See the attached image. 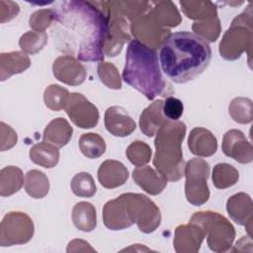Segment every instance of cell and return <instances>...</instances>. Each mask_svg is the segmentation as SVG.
Here are the masks:
<instances>
[{
    "instance_id": "1",
    "label": "cell",
    "mask_w": 253,
    "mask_h": 253,
    "mask_svg": "<svg viewBox=\"0 0 253 253\" xmlns=\"http://www.w3.org/2000/svg\"><path fill=\"white\" fill-rule=\"evenodd\" d=\"M53 4L50 36L57 50L79 61H104L109 24L99 2L63 0Z\"/></svg>"
},
{
    "instance_id": "2",
    "label": "cell",
    "mask_w": 253,
    "mask_h": 253,
    "mask_svg": "<svg viewBox=\"0 0 253 253\" xmlns=\"http://www.w3.org/2000/svg\"><path fill=\"white\" fill-rule=\"evenodd\" d=\"M159 64L166 77L184 84L199 77L209 66L211 49L208 42L188 31L171 34L159 48Z\"/></svg>"
},
{
    "instance_id": "3",
    "label": "cell",
    "mask_w": 253,
    "mask_h": 253,
    "mask_svg": "<svg viewBox=\"0 0 253 253\" xmlns=\"http://www.w3.org/2000/svg\"><path fill=\"white\" fill-rule=\"evenodd\" d=\"M103 222L110 230H123L136 223L143 233L154 232L161 223L159 208L147 196L125 193L103 207Z\"/></svg>"
},
{
    "instance_id": "4",
    "label": "cell",
    "mask_w": 253,
    "mask_h": 253,
    "mask_svg": "<svg viewBox=\"0 0 253 253\" xmlns=\"http://www.w3.org/2000/svg\"><path fill=\"white\" fill-rule=\"evenodd\" d=\"M161 71L155 49L136 40L129 41L122 73V78L126 84L140 92L147 100H154L157 96H164L167 89Z\"/></svg>"
},
{
    "instance_id": "5",
    "label": "cell",
    "mask_w": 253,
    "mask_h": 253,
    "mask_svg": "<svg viewBox=\"0 0 253 253\" xmlns=\"http://www.w3.org/2000/svg\"><path fill=\"white\" fill-rule=\"evenodd\" d=\"M186 130L185 123L166 120L155 133L153 166L167 181L177 182L184 176L182 143Z\"/></svg>"
},
{
    "instance_id": "6",
    "label": "cell",
    "mask_w": 253,
    "mask_h": 253,
    "mask_svg": "<svg viewBox=\"0 0 253 253\" xmlns=\"http://www.w3.org/2000/svg\"><path fill=\"white\" fill-rule=\"evenodd\" d=\"M252 49V8L251 3L237 15L231 22L230 27L223 34L219 42L218 51L225 60H236L243 52L251 57Z\"/></svg>"
},
{
    "instance_id": "7",
    "label": "cell",
    "mask_w": 253,
    "mask_h": 253,
    "mask_svg": "<svg viewBox=\"0 0 253 253\" xmlns=\"http://www.w3.org/2000/svg\"><path fill=\"white\" fill-rule=\"evenodd\" d=\"M190 221L203 228L208 245L213 252H226L232 246L235 238V229L222 214L212 211H202L195 212Z\"/></svg>"
},
{
    "instance_id": "8",
    "label": "cell",
    "mask_w": 253,
    "mask_h": 253,
    "mask_svg": "<svg viewBox=\"0 0 253 253\" xmlns=\"http://www.w3.org/2000/svg\"><path fill=\"white\" fill-rule=\"evenodd\" d=\"M184 175L187 202L195 207L206 204L210 199V164L203 158H192L185 163Z\"/></svg>"
},
{
    "instance_id": "9",
    "label": "cell",
    "mask_w": 253,
    "mask_h": 253,
    "mask_svg": "<svg viewBox=\"0 0 253 253\" xmlns=\"http://www.w3.org/2000/svg\"><path fill=\"white\" fill-rule=\"evenodd\" d=\"M99 3L108 18L109 24V33L104 52L106 55L114 57L122 51L124 44L130 40L129 29L131 22L117 9L113 1H102Z\"/></svg>"
},
{
    "instance_id": "10",
    "label": "cell",
    "mask_w": 253,
    "mask_h": 253,
    "mask_svg": "<svg viewBox=\"0 0 253 253\" xmlns=\"http://www.w3.org/2000/svg\"><path fill=\"white\" fill-rule=\"evenodd\" d=\"M33 219L25 212L10 211L0 224V245L2 247L28 243L34 236Z\"/></svg>"
},
{
    "instance_id": "11",
    "label": "cell",
    "mask_w": 253,
    "mask_h": 253,
    "mask_svg": "<svg viewBox=\"0 0 253 253\" xmlns=\"http://www.w3.org/2000/svg\"><path fill=\"white\" fill-rule=\"evenodd\" d=\"M129 31L134 40L155 50L158 47L160 48L165 40L171 35L170 29L163 28L155 20L150 10L135 19L131 23Z\"/></svg>"
},
{
    "instance_id": "12",
    "label": "cell",
    "mask_w": 253,
    "mask_h": 253,
    "mask_svg": "<svg viewBox=\"0 0 253 253\" xmlns=\"http://www.w3.org/2000/svg\"><path fill=\"white\" fill-rule=\"evenodd\" d=\"M64 110L71 122L80 128H92L98 125L100 116L97 107L81 93H71Z\"/></svg>"
},
{
    "instance_id": "13",
    "label": "cell",
    "mask_w": 253,
    "mask_h": 253,
    "mask_svg": "<svg viewBox=\"0 0 253 253\" xmlns=\"http://www.w3.org/2000/svg\"><path fill=\"white\" fill-rule=\"evenodd\" d=\"M221 149L224 155L238 163L248 164L253 160L252 144L239 129H229L223 134Z\"/></svg>"
},
{
    "instance_id": "14",
    "label": "cell",
    "mask_w": 253,
    "mask_h": 253,
    "mask_svg": "<svg viewBox=\"0 0 253 253\" xmlns=\"http://www.w3.org/2000/svg\"><path fill=\"white\" fill-rule=\"evenodd\" d=\"M53 76L69 86L81 85L87 76L85 67L71 55H60L52 63Z\"/></svg>"
},
{
    "instance_id": "15",
    "label": "cell",
    "mask_w": 253,
    "mask_h": 253,
    "mask_svg": "<svg viewBox=\"0 0 253 253\" xmlns=\"http://www.w3.org/2000/svg\"><path fill=\"white\" fill-rule=\"evenodd\" d=\"M226 211L229 217L238 225L244 226L248 236H252L253 203L251 197L243 192L232 195L226 201Z\"/></svg>"
},
{
    "instance_id": "16",
    "label": "cell",
    "mask_w": 253,
    "mask_h": 253,
    "mask_svg": "<svg viewBox=\"0 0 253 253\" xmlns=\"http://www.w3.org/2000/svg\"><path fill=\"white\" fill-rule=\"evenodd\" d=\"M206 237L205 231L197 223L178 225L175 229L173 246L177 253H197Z\"/></svg>"
},
{
    "instance_id": "17",
    "label": "cell",
    "mask_w": 253,
    "mask_h": 253,
    "mask_svg": "<svg viewBox=\"0 0 253 253\" xmlns=\"http://www.w3.org/2000/svg\"><path fill=\"white\" fill-rule=\"evenodd\" d=\"M104 122L106 129L118 137L128 136L136 128L134 120L119 106H111L106 110Z\"/></svg>"
},
{
    "instance_id": "18",
    "label": "cell",
    "mask_w": 253,
    "mask_h": 253,
    "mask_svg": "<svg viewBox=\"0 0 253 253\" xmlns=\"http://www.w3.org/2000/svg\"><path fill=\"white\" fill-rule=\"evenodd\" d=\"M188 147L198 157H210L217 150V139L208 128L194 127L188 137Z\"/></svg>"
},
{
    "instance_id": "19",
    "label": "cell",
    "mask_w": 253,
    "mask_h": 253,
    "mask_svg": "<svg viewBox=\"0 0 253 253\" xmlns=\"http://www.w3.org/2000/svg\"><path fill=\"white\" fill-rule=\"evenodd\" d=\"M98 181L106 189H115L123 186L128 179L127 168L120 161L107 159L98 169Z\"/></svg>"
},
{
    "instance_id": "20",
    "label": "cell",
    "mask_w": 253,
    "mask_h": 253,
    "mask_svg": "<svg viewBox=\"0 0 253 253\" xmlns=\"http://www.w3.org/2000/svg\"><path fill=\"white\" fill-rule=\"evenodd\" d=\"M132 179L145 193L156 196L163 192L167 186V179L150 166L144 165L132 171Z\"/></svg>"
},
{
    "instance_id": "21",
    "label": "cell",
    "mask_w": 253,
    "mask_h": 253,
    "mask_svg": "<svg viewBox=\"0 0 253 253\" xmlns=\"http://www.w3.org/2000/svg\"><path fill=\"white\" fill-rule=\"evenodd\" d=\"M31 66V59L24 51L0 53V80L5 81L14 74H19Z\"/></svg>"
},
{
    "instance_id": "22",
    "label": "cell",
    "mask_w": 253,
    "mask_h": 253,
    "mask_svg": "<svg viewBox=\"0 0 253 253\" xmlns=\"http://www.w3.org/2000/svg\"><path fill=\"white\" fill-rule=\"evenodd\" d=\"M73 128L63 118L50 121L43 129L42 140L60 148L65 146L71 139Z\"/></svg>"
},
{
    "instance_id": "23",
    "label": "cell",
    "mask_w": 253,
    "mask_h": 253,
    "mask_svg": "<svg viewBox=\"0 0 253 253\" xmlns=\"http://www.w3.org/2000/svg\"><path fill=\"white\" fill-rule=\"evenodd\" d=\"M163 101L155 100L146 107L139 116V127L141 132L147 137L155 135L160 126L167 120L162 112Z\"/></svg>"
},
{
    "instance_id": "24",
    "label": "cell",
    "mask_w": 253,
    "mask_h": 253,
    "mask_svg": "<svg viewBox=\"0 0 253 253\" xmlns=\"http://www.w3.org/2000/svg\"><path fill=\"white\" fill-rule=\"evenodd\" d=\"M149 10L163 28H175L182 22V17L176 5L171 1H150Z\"/></svg>"
},
{
    "instance_id": "25",
    "label": "cell",
    "mask_w": 253,
    "mask_h": 253,
    "mask_svg": "<svg viewBox=\"0 0 253 253\" xmlns=\"http://www.w3.org/2000/svg\"><path fill=\"white\" fill-rule=\"evenodd\" d=\"M72 221L74 226L84 232H91L97 226V212L95 207L89 202H79L72 209Z\"/></svg>"
},
{
    "instance_id": "26",
    "label": "cell",
    "mask_w": 253,
    "mask_h": 253,
    "mask_svg": "<svg viewBox=\"0 0 253 253\" xmlns=\"http://www.w3.org/2000/svg\"><path fill=\"white\" fill-rule=\"evenodd\" d=\"M29 156L33 163L49 169L57 165L59 161V150L53 144L42 140L31 147Z\"/></svg>"
},
{
    "instance_id": "27",
    "label": "cell",
    "mask_w": 253,
    "mask_h": 253,
    "mask_svg": "<svg viewBox=\"0 0 253 253\" xmlns=\"http://www.w3.org/2000/svg\"><path fill=\"white\" fill-rule=\"evenodd\" d=\"M179 3L185 16L195 22L217 17L216 6L211 1H180Z\"/></svg>"
},
{
    "instance_id": "28",
    "label": "cell",
    "mask_w": 253,
    "mask_h": 253,
    "mask_svg": "<svg viewBox=\"0 0 253 253\" xmlns=\"http://www.w3.org/2000/svg\"><path fill=\"white\" fill-rule=\"evenodd\" d=\"M24 183V174L19 167L6 166L0 170L1 197H9L19 192Z\"/></svg>"
},
{
    "instance_id": "29",
    "label": "cell",
    "mask_w": 253,
    "mask_h": 253,
    "mask_svg": "<svg viewBox=\"0 0 253 253\" xmlns=\"http://www.w3.org/2000/svg\"><path fill=\"white\" fill-rule=\"evenodd\" d=\"M25 191L33 199H42L49 191V180L47 176L37 169L30 170L25 176Z\"/></svg>"
},
{
    "instance_id": "30",
    "label": "cell",
    "mask_w": 253,
    "mask_h": 253,
    "mask_svg": "<svg viewBox=\"0 0 253 253\" xmlns=\"http://www.w3.org/2000/svg\"><path fill=\"white\" fill-rule=\"evenodd\" d=\"M82 154L89 159H97L106 152V142L104 138L95 132L83 133L78 141Z\"/></svg>"
},
{
    "instance_id": "31",
    "label": "cell",
    "mask_w": 253,
    "mask_h": 253,
    "mask_svg": "<svg viewBox=\"0 0 253 253\" xmlns=\"http://www.w3.org/2000/svg\"><path fill=\"white\" fill-rule=\"evenodd\" d=\"M212 183L216 189L223 190L235 185L239 180V172L228 163H217L212 169Z\"/></svg>"
},
{
    "instance_id": "32",
    "label": "cell",
    "mask_w": 253,
    "mask_h": 253,
    "mask_svg": "<svg viewBox=\"0 0 253 253\" xmlns=\"http://www.w3.org/2000/svg\"><path fill=\"white\" fill-rule=\"evenodd\" d=\"M228 113L235 123L241 125L250 124L253 119L252 100L245 97L232 99L228 106Z\"/></svg>"
},
{
    "instance_id": "33",
    "label": "cell",
    "mask_w": 253,
    "mask_h": 253,
    "mask_svg": "<svg viewBox=\"0 0 253 253\" xmlns=\"http://www.w3.org/2000/svg\"><path fill=\"white\" fill-rule=\"evenodd\" d=\"M70 93L64 87L57 84H50L43 92L44 105L51 111H60L65 108Z\"/></svg>"
},
{
    "instance_id": "34",
    "label": "cell",
    "mask_w": 253,
    "mask_h": 253,
    "mask_svg": "<svg viewBox=\"0 0 253 253\" xmlns=\"http://www.w3.org/2000/svg\"><path fill=\"white\" fill-rule=\"evenodd\" d=\"M72 193L80 198H91L97 192L93 177L87 172H79L73 176L70 182Z\"/></svg>"
},
{
    "instance_id": "35",
    "label": "cell",
    "mask_w": 253,
    "mask_h": 253,
    "mask_svg": "<svg viewBox=\"0 0 253 253\" xmlns=\"http://www.w3.org/2000/svg\"><path fill=\"white\" fill-rule=\"evenodd\" d=\"M192 30L196 36L204 41L213 42L218 39L221 32L220 21L218 17H215L206 21L194 22L192 25Z\"/></svg>"
},
{
    "instance_id": "36",
    "label": "cell",
    "mask_w": 253,
    "mask_h": 253,
    "mask_svg": "<svg viewBox=\"0 0 253 253\" xmlns=\"http://www.w3.org/2000/svg\"><path fill=\"white\" fill-rule=\"evenodd\" d=\"M47 42L45 32L29 31L23 34L19 40V45L26 54H36L40 52Z\"/></svg>"
},
{
    "instance_id": "37",
    "label": "cell",
    "mask_w": 253,
    "mask_h": 253,
    "mask_svg": "<svg viewBox=\"0 0 253 253\" xmlns=\"http://www.w3.org/2000/svg\"><path fill=\"white\" fill-rule=\"evenodd\" d=\"M126 155L132 165L140 167L146 165L150 161L152 150L146 142L141 140H134L127 146Z\"/></svg>"
},
{
    "instance_id": "38",
    "label": "cell",
    "mask_w": 253,
    "mask_h": 253,
    "mask_svg": "<svg viewBox=\"0 0 253 253\" xmlns=\"http://www.w3.org/2000/svg\"><path fill=\"white\" fill-rule=\"evenodd\" d=\"M97 74L100 81L110 89L119 90L122 88V78L118 68L108 61H101L97 67Z\"/></svg>"
},
{
    "instance_id": "39",
    "label": "cell",
    "mask_w": 253,
    "mask_h": 253,
    "mask_svg": "<svg viewBox=\"0 0 253 253\" xmlns=\"http://www.w3.org/2000/svg\"><path fill=\"white\" fill-rule=\"evenodd\" d=\"M54 19L52 8L40 9L35 11L29 20V26L33 31L44 32L47 28L51 27Z\"/></svg>"
},
{
    "instance_id": "40",
    "label": "cell",
    "mask_w": 253,
    "mask_h": 253,
    "mask_svg": "<svg viewBox=\"0 0 253 253\" xmlns=\"http://www.w3.org/2000/svg\"><path fill=\"white\" fill-rule=\"evenodd\" d=\"M162 112L167 120L176 122L184 113V105L180 99L170 96L163 101Z\"/></svg>"
},
{
    "instance_id": "41",
    "label": "cell",
    "mask_w": 253,
    "mask_h": 253,
    "mask_svg": "<svg viewBox=\"0 0 253 253\" xmlns=\"http://www.w3.org/2000/svg\"><path fill=\"white\" fill-rule=\"evenodd\" d=\"M1 151L8 150L12 148L18 141V135L17 132L8 125H6L4 122H1Z\"/></svg>"
},
{
    "instance_id": "42",
    "label": "cell",
    "mask_w": 253,
    "mask_h": 253,
    "mask_svg": "<svg viewBox=\"0 0 253 253\" xmlns=\"http://www.w3.org/2000/svg\"><path fill=\"white\" fill-rule=\"evenodd\" d=\"M20 7L16 2L13 1H0V22L3 24L9 22L18 16Z\"/></svg>"
},
{
    "instance_id": "43",
    "label": "cell",
    "mask_w": 253,
    "mask_h": 253,
    "mask_svg": "<svg viewBox=\"0 0 253 253\" xmlns=\"http://www.w3.org/2000/svg\"><path fill=\"white\" fill-rule=\"evenodd\" d=\"M66 252L67 253H71V252H96V250L94 248H92L91 245L85 240L73 239L72 241H70L68 243Z\"/></svg>"
}]
</instances>
